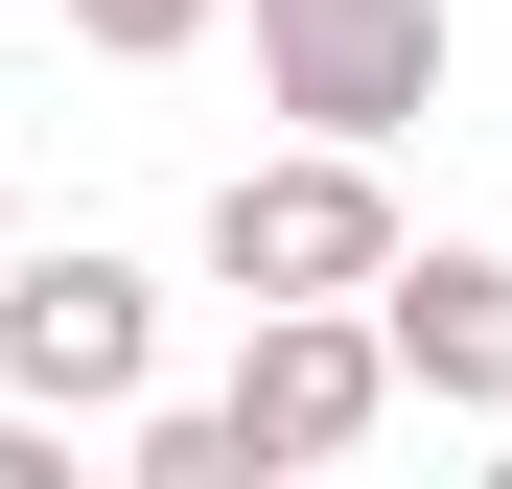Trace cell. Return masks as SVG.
<instances>
[{"label": "cell", "instance_id": "8992f818", "mask_svg": "<svg viewBox=\"0 0 512 489\" xmlns=\"http://www.w3.org/2000/svg\"><path fill=\"white\" fill-rule=\"evenodd\" d=\"M70 47H117V70H163V47H210V0H70Z\"/></svg>", "mask_w": 512, "mask_h": 489}, {"label": "cell", "instance_id": "277c9868", "mask_svg": "<svg viewBox=\"0 0 512 489\" xmlns=\"http://www.w3.org/2000/svg\"><path fill=\"white\" fill-rule=\"evenodd\" d=\"M256 70H280L303 140H396L443 94V0H256Z\"/></svg>", "mask_w": 512, "mask_h": 489}, {"label": "cell", "instance_id": "ba28073f", "mask_svg": "<svg viewBox=\"0 0 512 489\" xmlns=\"http://www.w3.org/2000/svg\"><path fill=\"white\" fill-rule=\"evenodd\" d=\"M0 257H24V210H0Z\"/></svg>", "mask_w": 512, "mask_h": 489}, {"label": "cell", "instance_id": "3957f363", "mask_svg": "<svg viewBox=\"0 0 512 489\" xmlns=\"http://www.w3.org/2000/svg\"><path fill=\"white\" fill-rule=\"evenodd\" d=\"M0 373H24L47 420H140L163 280H140V257H0Z\"/></svg>", "mask_w": 512, "mask_h": 489}, {"label": "cell", "instance_id": "5b68a950", "mask_svg": "<svg viewBox=\"0 0 512 489\" xmlns=\"http://www.w3.org/2000/svg\"><path fill=\"white\" fill-rule=\"evenodd\" d=\"M373 326H396V373L443 396V420H512V257H396Z\"/></svg>", "mask_w": 512, "mask_h": 489}, {"label": "cell", "instance_id": "6da1fadb", "mask_svg": "<svg viewBox=\"0 0 512 489\" xmlns=\"http://www.w3.org/2000/svg\"><path fill=\"white\" fill-rule=\"evenodd\" d=\"M396 257H419V233L373 187V140H303V163H233V187H210V280L233 303H373Z\"/></svg>", "mask_w": 512, "mask_h": 489}, {"label": "cell", "instance_id": "52a82bcc", "mask_svg": "<svg viewBox=\"0 0 512 489\" xmlns=\"http://www.w3.org/2000/svg\"><path fill=\"white\" fill-rule=\"evenodd\" d=\"M0 489H70V443H47V396H24V420H0Z\"/></svg>", "mask_w": 512, "mask_h": 489}, {"label": "cell", "instance_id": "7a4b0ae2", "mask_svg": "<svg viewBox=\"0 0 512 489\" xmlns=\"http://www.w3.org/2000/svg\"><path fill=\"white\" fill-rule=\"evenodd\" d=\"M396 396H419V373H396L373 303H256V350H233V443H256V466H350Z\"/></svg>", "mask_w": 512, "mask_h": 489}]
</instances>
